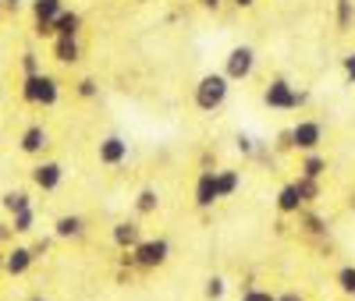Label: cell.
Wrapping results in <instances>:
<instances>
[{"mask_svg": "<svg viewBox=\"0 0 355 301\" xmlns=\"http://www.w3.org/2000/svg\"><path fill=\"white\" fill-rule=\"evenodd\" d=\"M227 93H231V82H227L220 71H210V75H202L199 85H196V107H199L202 113H214V110L224 107Z\"/></svg>", "mask_w": 355, "mask_h": 301, "instance_id": "6da1fadb", "label": "cell"}, {"mask_svg": "<svg viewBox=\"0 0 355 301\" xmlns=\"http://www.w3.org/2000/svg\"><path fill=\"white\" fill-rule=\"evenodd\" d=\"M306 100H309V93L295 89L288 78H274L270 85L263 89V103L270 107V110H299Z\"/></svg>", "mask_w": 355, "mask_h": 301, "instance_id": "7a4b0ae2", "label": "cell"}, {"mask_svg": "<svg viewBox=\"0 0 355 301\" xmlns=\"http://www.w3.org/2000/svg\"><path fill=\"white\" fill-rule=\"evenodd\" d=\"M21 100L25 103H36V107H57V100H61V85H57L53 75H33L21 82Z\"/></svg>", "mask_w": 355, "mask_h": 301, "instance_id": "3957f363", "label": "cell"}, {"mask_svg": "<svg viewBox=\"0 0 355 301\" xmlns=\"http://www.w3.org/2000/svg\"><path fill=\"white\" fill-rule=\"evenodd\" d=\"M132 255H135V269H157L171 259V245L164 237H142L132 248Z\"/></svg>", "mask_w": 355, "mask_h": 301, "instance_id": "277c9868", "label": "cell"}, {"mask_svg": "<svg viewBox=\"0 0 355 301\" xmlns=\"http://www.w3.org/2000/svg\"><path fill=\"white\" fill-rule=\"evenodd\" d=\"M291 131V149L299 153H320V142H323V125L320 120H299Z\"/></svg>", "mask_w": 355, "mask_h": 301, "instance_id": "5b68a950", "label": "cell"}, {"mask_svg": "<svg viewBox=\"0 0 355 301\" xmlns=\"http://www.w3.org/2000/svg\"><path fill=\"white\" fill-rule=\"evenodd\" d=\"M252 68H256V53H252V46H234L231 53H227V64H224V78L227 82H242V78H249L252 75Z\"/></svg>", "mask_w": 355, "mask_h": 301, "instance_id": "8992f818", "label": "cell"}, {"mask_svg": "<svg viewBox=\"0 0 355 301\" xmlns=\"http://www.w3.org/2000/svg\"><path fill=\"white\" fill-rule=\"evenodd\" d=\"M61 181H64V167L57 160H43V163L33 167V185L40 192H57V188H61Z\"/></svg>", "mask_w": 355, "mask_h": 301, "instance_id": "52a82bcc", "label": "cell"}, {"mask_svg": "<svg viewBox=\"0 0 355 301\" xmlns=\"http://www.w3.org/2000/svg\"><path fill=\"white\" fill-rule=\"evenodd\" d=\"M100 163L103 167H121L125 160H128V142L121 138V135H107L103 142H100Z\"/></svg>", "mask_w": 355, "mask_h": 301, "instance_id": "ba28073f", "label": "cell"}, {"mask_svg": "<svg viewBox=\"0 0 355 301\" xmlns=\"http://www.w3.org/2000/svg\"><path fill=\"white\" fill-rule=\"evenodd\" d=\"M46 145H50V131H46L43 125H28V128L21 131V138H18V149H21L25 156H40Z\"/></svg>", "mask_w": 355, "mask_h": 301, "instance_id": "9c48e42d", "label": "cell"}, {"mask_svg": "<svg viewBox=\"0 0 355 301\" xmlns=\"http://www.w3.org/2000/svg\"><path fill=\"white\" fill-rule=\"evenodd\" d=\"M110 237H114V245L121 248V252H132L139 241H142V227H139L135 220H121V224H114Z\"/></svg>", "mask_w": 355, "mask_h": 301, "instance_id": "30bf717a", "label": "cell"}, {"mask_svg": "<svg viewBox=\"0 0 355 301\" xmlns=\"http://www.w3.org/2000/svg\"><path fill=\"white\" fill-rule=\"evenodd\" d=\"M33 252H28V245H15L11 252H4V269L11 277H25L28 269H33Z\"/></svg>", "mask_w": 355, "mask_h": 301, "instance_id": "8fae6325", "label": "cell"}, {"mask_svg": "<svg viewBox=\"0 0 355 301\" xmlns=\"http://www.w3.org/2000/svg\"><path fill=\"white\" fill-rule=\"evenodd\" d=\"M192 195H196V206H199V209H210L214 202H220V199H217V181H214V170H202V174L196 177V192H192Z\"/></svg>", "mask_w": 355, "mask_h": 301, "instance_id": "7c38bea8", "label": "cell"}, {"mask_svg": "<svg viewBox=\"0 0 355 301\" xmlns=\"http://www.w3.org/2000/svg\"><path fill=\"white\" fill-rule=\"evenodd\" d=\"M78 28H82V18H78V11H61L53 18V39L61 36V39H78Z\"/></svg>", "mask_w": 355, "mask_h": 301, "instance_id": "4fadbf2b", "label": "cell"}, {"mask_svg": "<svg viewBox=\"0 0 355 301\" xmlns=\"http://www.w3.org/2000/svg\"><path fill=\"white\" fill-rule=\"evenodd\" d=\"M82 234H85V220L75 217V213H68V217H61L53 224V237H61V241H75Z\"/></svg>", "mask_w": 355, "mask_h": 301, "instance_id": "5bb4252c", "label": "cell"}, {"mask_svg": "<svg viewBox=\"0 0 355 301\" xmlns=\"http://www.w3.org/2000/svg\"><path fill=\"white\" fill-rule=\"evenodd\" d=\"M214 181H217V199H231L234 192L242 188V174L239 170H214Z\"/></svg>", "mask_w": 355, "mask_h": 301, "instance_id": "9a60e30c", "label": "cell"}, {"mask_svg": "<svg viewBox=\"0 0 355 301\" xmlns=\"http://www.w3.org/2000/svg\"><path fill=\"white\" fill-rule=\"evenodd\" d=\"M302 199H299V192H295V185H284L281 192H277V213L281 217H295V213H302Z\"/></svg>", "mask_w": 355, "mask_h": 301, "instance_id": "2e32d148", "label": "cell"}, {"mask_svg": "<svg viewBox=\"0 0 355 301\" xmlns=\"http://www.w3.org/2000/svg\"><path fill=\"white\" fill-rule=\"evenodd\" d=\"M53 60H61V64H78L82 60V46L78 39H53Z\"/></svg>", "mask_w": 355, "mask_h": 301, "instance_id": "e0dca14e", "label": "cell"}, {"mask_svg": "<svg viewBox=\"0 0 355 301\" xmlns=\"http://www.w3.org/2000/svg\"><path fill=\"white\" fill-rule=\"evenodd\" d=\"M64 11V0H33L36 25H53V18Z\"/></svg>", "mask_w": 355, "mask_h": 301, "instance_id": "ac0fdd59", "label": "cell"}, {"mask_svg": "<svg viewBox=\"0 0 355 301\" xmlns=\"http://www.w3.org/2000/svg\"><path fill=\"white\" fill-rule=\"evenodd\" d=\"M160 209V192L157 188H142L139 195H135V213L139 217H153Z\"/></svg>", "mask_w": 355, "mask_h": 301, "instance_id": "d6986e66", "label": "cell"}, {"mask_svg": "<svg viewBox=\"0 0 355 301\" xmlns=\"http://www.w3.org/2000/svg\"><path fill=\"white\" fill-rule=\"evenodd\" d=\"M4 209H8V217H18L25 209H33V199L21 188H11V192H4Z\"/></svg>", "mask_w": 355, "mask_h": 301, "instance_id": "ffe728a7", "label": "cell"}, {"mask_svg": "<svg viewBox=\"0 0 355 301\" xmlns=\"http://www.w3.org/2000/svg\"><path fill=\"white\" fill-rule=\"evenodd\" d=\"M302 174L299 177H309V181H320L323 174H327V160H323L320 153H306V160H302V167H299Z\"/></svg>", "mask_w": 355, "mask_h": 301, "instance_id": "44dd1931", "label": "cell"}, {"mask_svg": "<svg viewBox=\"0 0 355 301\" xmlns=\"http://www.w3.org/2000/svg\"><path fill=\"white\" fill-rule=\"evenodd\" d=\"M295 185V192H299V199H302V206H313L316 199H320V181H309V177H299V181H291Z\"/></svg>", "mask_w": 355, "mask_h": 301, "instance_id": "7402d4cb", "label": "cell"}, {"mask_svg": "<svg viewBox=\"0 0 355 301\" xmlns=\"http://www.w3.org/2000/svg\"><path fill=\"white\" fill-rule=\"evenodd\" d=\"M8 224H11L15 234H33V230H36V209H25V213L11 217Z\"/></svg>", "mask_w": 355, "mask_h": 301, "instance_id": "603a6c76", "label": "cell"}, {"mask_svg": "<svg viewBox=\"0 0 355 301\" xmlns=\"http://www.w3.org/2000/svg\"><path fill=\"white\" fill-rule=\"evenodd\" d=\"M302 230L313 234V237H323V234H327V220L316 217V213H309V209H302Z\"/></svg>", "mask_w": 355, "mask_h": 301, "instance_id": "cb8c5ba5", "label": "cell"}, {"mask_svg": "<svg viewBox=\"0 0 355 301\" xmlns=\"http://www.w3.org/2000/svg\"><path fill=\"white\" fill-rule=\"evenodd\" d=\"M224 291H227L224 277H210V280H206V287H202V294L210 298V301H220V298H224Z\"/></svg>", "mask_w": 355, "mask_h": 301, "instance_id": "d4e9b609", "label": "cell"}, {"mask_svg": "<svg viewBox=\"0 0 355 301\" xmlns=\"http://www.w3.org/2000/svg\"><path fill=\"white\" fill-rule=\"evenodd\" d=\"M352 18H355V4H352V0H338V28H341V33L352 25Z\"/></svg>", "mask_w": 355, "mask_h": 301, "instance_id": "484cf974", "label": "cell"}, {"mask_svg": "<svg viewBox=\"0 0 355 301\" xmlns=\"http://www.w3.org/2000/svg\"><path fill=\"white\" fill-rule=\"evenodd\" d=\"M338 287H341L345 294H352V298H355V266L338 269Z\"/></svg>", "mask_w": 355, "mask_h": 301, "instance_id": "4316f807", "label": "cell"}, {"mask_svg": "<svg viewBox=\"0 0 355 301\" xmlns=\"http://www.w3.org/2000/svg\"><path fill=\"white\" fill-rule=\"evenodd\" d=\"M21 71H25V78L40 75V53H36V50H25V53H21Z\"/></svg>", "mask_w": 355, "mask_h": 301, "instance_id": "83f0119b", "label": "cell"}, {"mask_svg": "<svg viewBox=\"0 0 355 301\" xmlns=\"http://www.w3.org/2000/svg\"><path fill=\"white\" fill-rule=\"evenodd\" d=\"M234 149H239L242 156H252V153H256V138L245 135V131H239V135H234Z\"/></svg>", "mask_w": 355, "mask_h": 301, "instance_id": "f1b7e54d", "label": "cell"}, {"mask_svg": "<svg viewBox=\"0 0 355 301\" xmlns=\"http://www.w3.org/2000/svg\"><path fill=\"white\" fill-rule=\"evenodd\" d=\"M78 96H82V100H96V96H100L96 78H78Z\"/></svg>", "mask_w": 355, "mask_h": 301, "instance_id": "f546056e", "label": "cell"}, {"mask_svg": "<svg viewBox=\"0 0 355 301\" xmlns=\"http://www.w3.org/2000/svg\"><path fill=\"white\" fill-rule=\"evenodd\" d=\"M242 301H274L270 291H259V287H245L242 291Z\"/></svg>", "mask_w": 355, "mask_h": 301, "instance_id": "4dcf8cb0", "label": "cell"}, {"mask_svg": "<svg viewBox=\"0 0 355 301\" xmlns=\"http://www.w3.org/2000/svg\"><path fill=\"white\" fill-rule=\"evenodd\" d=\"M28 252H33V259H43V255L50 252V237H40V241H33V245H28Z\"/></svg>", "mask_w": 355, "mask_h": 301, "instance_id": "1f68e13d", "label": "cell"}, {"mask_svg": "<svg viewBox=\"0 0 355 301\" xmlns=\"http://www.w3.org/2000/svg\"><path fill=\"white\" fill-rule=\"evenodd\" d=\"M341 68H345V78H348V82H355V50L341 60Z\"/></svg>", "mask_w": 355, "mask_h": 301, "instance_id": "d6a6232c", "label": "cell"}, {"mask_svg": "<svg viewBox=\"0 0 355 301\" xmlns=\"http://www.w3.org/2000/svg\"><path fill=\"white\" fill-rule=\"evenodd\" d=\"M11 237H15L11 224H8V220H0V245H4V241H11Z\"/></svg>", "mask_w": 355, "mask_h": 301, "instance_id": "836d02e7", "label": "cell"}, {"mask_svg": "<svg viewBox=\"0 0 355 301\" xmlns=\"http://www.w3.org/2000/svg\"><path fill=\"white\" fill-rule=\"evenodd\" d=\"M0 8L15 15V11H21V0H0Z\"/></svg>", "mask_w": 355, "mask_h": 301, "instance_id": "e575fe53", "label": "cell"}, {"mask_svg": "<svg viewBox=\"0 0 355 301\" xmlns=\"http://www.w3.org/2000/svg\"><path fill=\"white\" fill-rule=\"evenodd\" d=\"M277 149H291V131H281L277 135Z\"/></svg>", "mask_w": 355, "mask_h": 301, "instance_id": "d590c367", "label": "cell"}, {"mask_svg": "<svg viewBox=\"0 0 355 301\" xmlns=\"http://www.w3.org/2000/svg\"><path fill=\"white\" fill-rule=\"evenodd\" d=\"M117 262H121L125 269H135V255H132V252H125V255H121V259H117Z\"/></svg>", "mask_w": 355, "mask_h": 301, "instance_id": "8d00e7d4", "label": "cell"}, {"mask_svg": "<svg viewBox=\"0 0 355 301\" xmlns=\"http://www.w3.org/2000/svg\"><path fill=\"white\" fill-rule=\"evenodd\" d=\"M274 301H302V294H295V291H288V294H277Z\"/></svg>", "mask_w": 355, "mask_h": 301, "instance_id": "74e56055", "label": "cell"}, {"mask_svg": "<svg viewBox=\"0 0 355 301\" xmlns=\"http://www.w3.org/2000/svg\"><path fill=\"white\" fill-rule=\"evenodd\" d=\"M36 36H53V25H36Z\"/></svg>", "mask_w": 355, "mask_h": 301, "instance_id": "f35d334b", "label": "cell"}, {"mask_svg": "<svg viewBox=\"0 0 355 301\" xmlns=\"http://www.w3.org/2000/svg\"><path fill=\"white\" fill-rule=\"evenodd\" d=\"M199 4H202V8H210V11H214V8H220V0H199Z\"/></svg>", "mask_w": 355, "mask_h": 301, "instance_id": "ab89813d", "label": "cell"}, {"mask_svg": "<svg viewBox=\"0 0 355 301\" xmlns=\"http://www.w3.org/2000/svg\"><path fill=\"white\" fill-rule=\"evenodd\" d=\"M234 4H239V8H252V4H256V0H234Z\"/></svg>", "mask_w": 355, "mask_h": 301, "instance_id": "60d3db41", "label": "cell"}, {"mask_svg": "<svg viewBox=\"0 0 355 301\" xmlns=\"http://www.w3.org/2000/svg\"><path fill=\"white\" fill-rule=\"evenodd\" d=\"M348 206H352V209H355V195H352V199H348Z\"/></svg>", "mask_w": 355, "mask_h": 301, "instance_id": "b9f144b4", "label": "cell"}, {"mask_svg": "<svg viewBox=\"0 0 355 301\" xmlns=\"http://www.w3.org/2000/svg\"><path fill=\"white\" fill-rule=\"evenodd\" d=\"M0 266H4V248H0Z\"/></svg>", "mask_w": 355, "mask_h": 301, "instance_id": "7bdbcfd3", "label": "cell"}, {"mask_svg": "<svg viewBox=\"0 0 355 301\" xmlns=\"http://www.w3.org/2000/svg\"><path fill=\"white\" fill-rule=\"evenodd\" d=\"M28 301H46V298H28Z\"/></svg>", "mask_w": 355, "mask_h": 301, "instance_id": "ee69618b", "label": "cell"}, {"mask_svg": "<svg viewBox=\"0 0 355 301\" xmlns=\"http://www.w3.org/2000/svg\"><path fill=\"white\" fill-rule=\"evenodd\" d=\"M0 15H4V8H0Z\"/></svg>", "mask_w": 355, "mask_h": 301, "instance_id": "f6af8a7d", "label": "cell"}]
</instances>
